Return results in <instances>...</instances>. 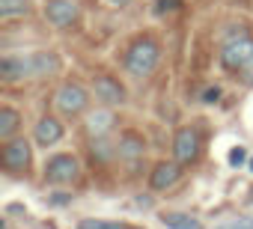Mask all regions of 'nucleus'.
<instances>
[{
    "label": "nucleus",
    "mask_w": 253,
    "mask_h": 229,
    "mask_svg": "<svg viewBox=\"0 0 253 229\" xmlns=\"http://www.w3.org/2000/svg\"><path fill=\"white\" fill-rule=\"evenodd\" d=\"M78 229H137L134 223H122V220H98V217H86L78 223Z\"/></svg>",
    "instance_id": "f3484780"
},
{
    "label": "nucleus",
    "mask_w": 253,
    "mask_h": 229,
    "mask_svg": "<svg viewBox=\"0 0 253 229\" xmlns=\"http://www.w3.org/2000/svg\"><path fill=\"white\" fill-rule=\"evenodd\" d=\"M42 176L54 188H69V185H75L81 179V161L75 155H69V152H57V155H51L45 161Z\"/></svg>",
    "instance_id": "20e7f679"
},
{
    "label": "nucleus",
    "mask_w": 253,
    "mask_h": 229,
    "mask_svg": "<svg viewBox=\"0 0 253 229\" xmlns=\"http://www.w3.org/2000/svg\"><path fill=\"white\" fill-rule=\"evenodd\" d=\"M89 98L92 95L84 83L69 80L54 92V107L60 116H81V113H89Z\"/></svg>",
    "instance_id": "39448f33"
},
{
    "label": "nucleus",
    "mask_w": 253,
    "mask_h": 229,
    "mask_svg": "<svg viewBox=\"0 0 253 229\" xmlns=\"http://www.w3.org/2000/svg\"><path fill=\"white\" fill-rule=\"evenodd\" d=\"M60 69H63V60L54 51H21V54H3L0 57V77L6 83L54 77Z\"/></svg>",
    "instance_id": "f257e3e1"
},
{
    "label": "nucleus",
    "mask_w": 253,
    "mask_h": 229,
    "mask_svg": "<svg viewBox=\"0 0 253 229\" xmlns=\"http://www.w3.org/2000/svg\"><path fill=\"white\" fill-rule=\"evenodd\" d=\"M30 15V0H0V18L12 21V18H24Z\"/></svg>",
    "instance_id": "dca6fc26"
},
{
    "label": "nucleus",
    "mask_w": 253,
    "mask_h": 229,
    "mask_svg": "<svg viewBox=\"0 0 253 229\" xmlns=\"http://www.w3.org/2000/svg\"><path fill=\"white\" fill-rule=\"evenodd\" d=\"M214 229H253V217H229V220L217 223Z\"/></svg>",
    "instance_id": "aec40b11"
},
{
    "label": "nucleus",
    "mask_w": 253,
    "mask_h": 229,
    "mask_svg": "<svg viewBox=\"0 0 253 229\" xmlns=\"http://www.w3.org/2000/svg\"><path fill=\"white\" fill-rule=\"evenodd\" d=\"M161 63V45L152 39V36H140L134 39L128 48H125V57H122V66L131 77L137 80H146Z\"/></svg>",
    "instance_id": "f03ea898"
},
{
    "label": "nucleus",
    "mask_w": 253,
    "mask_h": 229,
    "mask_svg": "<svg viewBox=\"0 0 253 229\" xmlns=\"http://www.w3.org/2000/svg\"><path fill=\"white\" fill-rule=\"evenodd\" d=\"M247 196H250V202H253V185H250V191H247Z\"/></svg>",
    "instance_id": "393cba45"
},
{
    "label": "nucleus",
    "mask_w": 253,
    "mask_h": 229,
    "mask_svg": "<svg viewBox=\"0 0 253 229\" xmlns=\"http://www.w3.org/2000/svg\"><path fill=\"white\" fill-rule=\"evenodd\" d=\"M161 223L167 229H206V223L188 211H161Z\"/></svg>",
    "instance_id": "4468645a"
},
{
    "label": "nucleus",
    "mask_w": 253,
    "mask_h": 229,
    "mask_svg": "<svg viewBox=\"0 0 253 229\" xmlns=\"http://www.w3.org/2000/svg\"><path fill=\"white\" fill-rule=\"evenodd\" d=\"M101 3H107V6H113V9H119V6H128L131 0H101Z\"/></svg>",
    "instance_id": "5701e85b"
},
{
    "label": "nucleus",
    "mask_w": 253,
    "mask_h": 229,
    "mask_svg": "<svg viewBox=\"0 0 253 229\" xmlns=\"http://www.w3.org/2000/svg\"><path fill=\"white\" fill-rule=\"evenodd\" d=\"M220 66L226 72H253V36L238 27L220 42Z\"/></svg>",
    "instance_id": "7ed1b4c3"
},
{
    "label": "nucleus",
    "mask_w": 253,
    "mask_h": 229,
    "mask_svg": "<svg viewBox=\"0 0 253 229\" xmlns=\"http://www.w3.org/2000/svg\"><path fill=\"white\" fill-rule=\"evenodd\" d=\"M247 161H250L247 146H232V149H229V167H244Z\"/></svg>",
    "instance_id": "6ab92c4d"
},
{
    "label": "nucleus",
    "mask_w": 253,
    "mask_h": 229,
    "mask_svg": "<svg viewBox=\"0 0 253 229\" xmlns=\"http://www.w3.org/2000/svg\"><path fill=\"white\" fill-rule=\"evenodd\" d=\"M18 128H21V113L15 110V107H0V140H12V137H18Z\"/></svg>",
    "instance_id": "2eb2a0df"
},
{
    "label": "nucleus",
    "mask_w": 253,
    "mask_h": 229,
    "mask_svg": "<svg viewBox=\"0 0 253 229\" xmlns=\"http://www.w3.org/2000/svg\"><path fill=\"white\" fill-rule=\"evenodd\" d=\"M143 155H146V140H143L137 131H122V134H119V140H116V158H119V161L134 164V161H140Z\"/></svg>",
    "instance_id": "f8f14e48"
},
{
    "label": "nucleus",
    "mask_w": 253,
    "mask_h": 229,
    "mask_svg": "<svg viewBox=\"0 0 253 229\" xmlns=\"http://www.w3.org/2000/svg\"><path fill=\"white\" fill-rule=\"evenodd\" d=\"M200 149H203V140H200L197 128H179L176 131V137H173V158L179 164H194L200 158Z\"/></svg>",
    "instance_id": "1a4fd4ad"
},
{
    "label": "nucleus",
    "mask_w": 253,
    "mask_h": 229,
    "mask_svg": "<svg viewBox=\"0 0 253 229\" xmlns=\"http://www.w3.org/2000/svg\"><path fill=\"white\" fill-rule=\"evenodd\" d=\"M92 95H95V101H101L104 107H119V104H125V98H128L125 86H122L116 77H110V75H98V77L92 80Z\"/></svg>",
    "instance_id": "9b49d317"
},
{
    "label": "nucleus",
    "mask_w": 253,
    "mask_h": 229,
    "mask_svg": "<svg viewBox=\"0 0 253 229\" xmlns=\"http://www.w3.org/2000/svg\"><path fill=\"white\" fill-rule=\"evenodd\" d=\"M0 161H3V167L12 170V173L27 170L30 161H33L30 140H27V137H12V140H6V143H3V152H0Z\"/></svg>",
    "instance_id": "0eeeda50"
},
{
    "label": "nucleus",
    "mask_w": 253,
    "mask_h": 229,
    "mask_svg": "<svg viewBox=\"0 0 253 229\" xmlns=\"http://www.w3.org/2000/svg\"><path fill=\"white\" fill-rule=\"evenodd\" d=\"M200 98H203V101H206V104H214V101H217V98H220V86H206V89H203V95H200Z\"/></svg>",
    "instance_id": "412c9836"
},
{
    "label": "nucleus",
    "mask_w": 253,
    "mask_h": 229,
    "mask_svg": "<svg viewBox=\"0 0 253 229\" xmlns=\"http://www.w3.org/2000/svg\"><path fill=\"white\" fill-rule=\"evenodd\" d=\"M173 9H179V0H158V15H164V12H173Z\"/></svg>",
    "instance_id": "4be33fe9"
},
{
    "label": "nucleus",
    "mask_w": 253,
    "mask_h": 229,
    "mask_svg": "<svg viewBox=\"0 0 253 229\" xmlns=\"http://www.w3.org/2000/svg\"><path fill=\"white\" fill-rule=\"evenodd\" d=\"M179 179H182V164H179V161H161V164H155V170L149 173L152 191H170Z\"/></svg>",
    "instance_id": "ddd939ff"
},
{
    "label": "nucleus",
    "mask_w": 253,
    "mask_h": 229,
    "mask_svg": "<svg viewBox=\"0 0 253 229\" xmlns=\"http://www.w3.org/2000/svg\"><path fill=\"white\" fill-rule=\"evenodd\" d=\"M84 128L89 134V140H101V137H110L113 128H116V113L113 107H95L86 113V119H84Z\"/></svg>",
    "instance_id": "9d476101"
},
{
    "label": "nucleus",
    "mask_w": 253,
    "mask_h": 229,
    "mask_svg": "<svg viewBox=\"0 0 253 229\" xmlns=\"http://www.w3.org/2000/svg\"><path fill=\"white\" fill-rule=\"evenodd\" d=\"M92 155L98 161H110V158H116V143H107V137L92 140Z\"/></svg>",
    "instance_id": "a211bd4d"
},
{
    "label": "nucleus",
    "mask_w": 253,
    "mask_h": 229,
    "mask_svg": "<svg viewBox=\"0 0 253 229\" xmlns=\"http://www.w3.org/2000/svg\"><path fill=\"white\" fill-rule=\"evenodd\" d=\"M63 137H66V125L60 116H51L48 113V116H42L33 125V143L39 149H54L57 143H63Z\"/></svg>",
    "instance_id": "6e6552de"
},
{
    "label": "nucleus",
    "mask_w": 253,
    "mask_h": 229,
    "mask_svg": "<svg viewBox=\"0 0 253 229\" xmlns=\"http://www.w3.org/2000/svg\"><path fill=\"white\" fill-rule=\"evenodd\" d=\"M42 15L51 27H75L78 18H81V6L75 3V0H45V6H42Z\"/></svg>",
    "instance_id": "423d86ee"
},
{
    "label": "nucleus",
    "mask_w": 253,
    "mask_h": 229,
    "mask_svg": "<svg viewBox=\"0 0 253 229\" xmlns=\"http://www.w3.org/2000/svg\"><path fill=\"white\" fill-rule=\"evenodd\" d=\"M247 170H250V173H253V155H250V161H247Z\"/></svg>",
    "instance_id": "b1692460"
}]
</instances>
